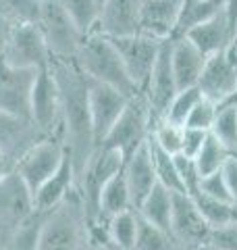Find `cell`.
I'll return each mask as SVG.
<instances>
[{"label":"cell","instance_id":"5b68a950","mask_svg":"<svg viewBox=\"0 0 237 250\" xmlns=\"http://www.w3.org/2000/svg\"><path fill=\"white\" fill-rule=\"evenodd\" d=\"M38 27L42 31L52 59L75 61L79 46L85 40V34L77 29L59 0H42Z\"/></svg>","mask_w":237,"mask_h":250},{"label":"cell","instance_id":"83f0119b","mask_svg":"<svg viewBox=\"0 0 237 250\" xmlns=\"http://www.w3.org/2000/svg\"><path fill=\"white\" fill-rule=\"evenodd\" d=\"M133 250H181L173 233L139 217V229Z\"/></svg>","mask_w":237,"mask_h":250},{"label":"cell","instance_id":"9c48e42d","mask_svg":"<svg viewBox=\"0 0 237 250\" xmlns=\"http://www.w3.org/2000/svg\"><path fill=\"white\" fill-rule=\"evenodd\" d=\"M235 85H237V46L235 42H231L227 48L210 54L206 59L198 88H200L202 96L210 98L212 103L220 106L229 100Z\"/></svg>","mask_w":237,"mask_h":250},{"label":"cell","instance_id":"7a4b0ae2","mask_svg":"<svg viewBox=\"0 0 237 250\" xmlns=\"http://www.w3.org/2000/svg\"><path fill=\"white\" fill-rule=\"evenodd\" d=\"M90 223L83 198L75 186L67 198L44 213L36 250H88Z\"/></svg>","mask_w":237,"mask_h":250},{"label":"cell","instance_id":"836d02e7","mask_svg":"<svg viewBox=\"0 0 237 250\" xmlns=\"http://www.w3.org/2000/svg\"><path fill=\"white\" fill-rule=\"evenodd\" d=\"M217 111H218V104L212 103L210 98L202 96L196 103V106L192 108V113L187 115L183 127H194V129L210 131L212 123H215V119H217Z\"/></svg>","mask_w":237,"mask_h":250},{"label":"cell","instance_id":"30bf717a","mask_svg":"<svg viewBox=\"0 0 237 250\" xmlns=\"http://www.w3.org/2000/svg\"><path fill=\"white\" fill-rule=\"evenodd\" d=\"M50 50L38 23H15L4 46L2 61L23 69H44L50 65Z\"/></svg>","mask_w":237,"mask_h":250},{"label":"cell","instance_id":"ee69618b","mask_svg":"<svg viewBox=\"0 0 237 250\" xmlns=\"http://www.w3.org/2000/svg\"><path fill=\"white\" fill-rule=\"evenodd\" d=\"M202 250H220V248H217V246H212V244H208V246H204Z\"/></svg>","mask_w":237,"mask_h":250},{"label":"cell","instance_id":"60d3db41","mask_svg":"<svg viewBox=\"0 0 237 250\" xmlns=\"http://www.w3.org/2000/svg\"><path fill=\"white\" fill-rule=\"evenodd\" d=\"M13 169H15V161L11 159L9 154H4L2 150H0V179L9 175Z\"/></svg>","mask_w":237,"mask_h":250},{"label":"cell","instance_id":"f1b7e54d","mask_svg":"<svg viewBox=\"0 0 237 250\" xmlns=\"http://www.w3.org/2000/svg\"><path fill=\"white\" fill-rule=\"evenodd\" d=\"M42 219H44V213L34 210V213L4 240L2 250H36L38 231H40V225H42Z\"/></svg>","mask_w":237,"mask_h":250},{"label":"cell","instance_id":"74e56055","mask_svg":"<svg viewBox=\"0 0 237 250\" xmlns=\"http://www.w3.org/2000/svg\"><path fill=\"white\" fill-rule=\"evenodd\" d=\"M208 131L204 129H194V127H183V142H181V154L185 156H194L198 154V150L202 148L204 140H206Z\"/></svg>","mask_w":237,"mask_h":250},{"label":"cell","instance_id":"ba28073f","mask_svg":"<svg viewBox=\"0 0 237 250\" xmlns=\"http://www.w3.org/2000/svg\"><path fill=\"white\" fill-rule=\"evenodd\" d=\"M31 121L46 138L62 140V119H60V92L50 65L40 69L31 90ZM65 142V140H62Z\"/></svg>","mask_w":237,"mask_h":250},{"label":"cell","instance_id":"1f68e13d","mask_svg":"<svg viewBox=\"0 0 237 250\" xmlns=\"http://www.w3.org/2000/svg\"><path fill=\"white\" fill-rule=\"evenodd\" d=\"M152 142L160 146L164 152L169 154H179L181 152V142H183V127L175 123H169L167 119H160L154 123L152 127Z\"/></svg>","mask_w":237,"mask_h":250},{"label":"cell","instance_id":"ac0fdd59","mask_svg":"<svg viewBox=\"0 0 237 250\" xmlns=\"http://www.w3.org/2000/svg\"><path fill=\"white\" fill-rule=\"evenodd\" d=\"M46 138L31 119H21L9 113H0V150L9 154L17 163V159L34 146L38 140Z\"/></svg>","mask_w":237,"mask_h":250},{"label":"cell","instance_id":"f35d334b","mask_svg":"<svg viewBox=\"0 0 237 250\" xmlns=\"http://www.w3.org/2000/svg\"><path fill=\"white\" fill-rule=\"evenodd\" d=\"M225 177H227V186H229V194H231L233 205L237 207V156L233 154L225 165Z\"/></svg>","mask_w":237,"mask_h":250},{"label":"cell","instance_id":"ab89813d","mask_svg":"<svg viewBox=\"0 0 237 250\" xmlns=\"http://www.w3.org/2000/svg\"><path fill=\"white\" fill-rule=\"evenodd\" d=\"M13 27H15V23L9 17H4V15L0 13V59H2L4 46H6V42H9V36H11Z\"/></svg>","mask_w":237,"mask_h":250},{"label":"cell","instance_id":"3957f363","mask_svg":"<svg viewBox=\"0 0 237 250\" xmlns=\"http://www.w3.org/2000/svg\"><path fill=\"white\" fill-rule=\"evenodd\" d=\"M75 62L81 71L94 82H102L106 85L121 90L127 96L138 94V85L133 83L127 69L123 65V59L118 57L113 40L100 31H92L85 36L83 44L79 46Z\"/></svg>","mask_w":237,"mask_h":250},{"label":"cell","instance_id":"8992f818","mask_svg":"<svg viewBox=\"0 0 237 250\" xmlns=\"http://www.w3.org/2000/svg\"><path fill=\"white\" fill-rule=\"evenodd\" d=\"M65 152H67V148L60 138H42L17 159L15 173L25 184L31 198L36 196L40 186L60 167L62 159H65Z\"/></svg>","mask_w":237,"mask_h":250},{"label":"cell","instance_id":"f546056e","mask_svg":"<svg viewBox=\"0 0 237 250\" xmlns=\"http://www.w3.org/2000/svg\"><path fill=\"white\" fill-rule=\"evenodd\" d=\"M210 134L218 138L229 150L235 154L237 150V106L220 104L217 111V119L210 127Z\"/></svg>","mask_w":237,"mask_h":250},{"label":"cell","instance_id":"d590c367","mask_svg":"<svg viewBox=\"0 0 237 250\" xmlns=\"http://www.w3.org/2000/svg\"><path fill=\"white\" fill-rule=\"evenodd\" d=\"M223 169L212 171V173H208V175H202V179H200V192L202 194L212 196V198H218V200H231L229 186H227V177H225ZM200 192H198V194H200Z\"/></svg>","mask_w":237,"mask_h":250},{"label":"cell","instance_id":"8fae6325","mask_svg":"<svg viewBox=\"0 0 237 250\" xmlns=\"http://www.w3.org/2000/svg\"><path fill=\"white\" fill-rule=\"evenodd\" d=\"M40 69H23L0 59V113L31 119V90Z\"/></svg>","mask_w":237,"mask_h":250},{"label":"cell","instance_id":"7402d4cb","mask_svg":"<svg viewBox=\"0 0 237 250\" xmlns=\"http://www.w3.org/2000/svg\"><path fill=\"white\" fill-rule=\"evenodd\" d=\"M141 219L148 223L158 225V228L171 231V217H173V192L162 184H156L152 192L139 202L136 208Z\"/></svg>","mask_w":237,"mask_h":250},{"label":"cell","instance_id":"d4e9b609","mask_svg":"<svg viewBox=\"0 0 237 250\" xmlns=\"http://www.w3.org/2000/svg\"><path fill=\"white\" fill-rule=\"evenodd\" d=\"M231 156H233V152L229 150L218 138H215L208 131V136H206V140H204L202 148L198 150V154L194 156V161H196L198 169H200V173L208 175V173H212V171L223 169Z\"/></svg>","mask_w":237,"mask_h":250},{"label":"cell","instance_id":"f907efd6","mask_svg":"<svg viewBox=\"0 0 237 250\" xmlns=\"http://www.w3.org/2000/svg\"><path fill=\"white\" fill-rule=\"evenodd\" d=\"M115 250H117V248H115Z\"/></svg>","mask_w":237,"mask_h":250},{"label":"cell","instance_id":"4dcf8cb0","mask_svg":"<svg viewBox=\"0 0 237 250\" xmlns=\"http://www.w3.org/2000/svg\"><path fill=\"white\" fill-rule=\"evenodd\" d=\"M200 98H202V92H200L198 85H194V88L179 90L175 94V98L171 100V104L167 108V115H164L162 119H167L169 123H175V125H181V127H183L187 115L192 113V108L196 106V103Z\"/></svg>","mask_w":237,"mask_h":250},{"label":"cell","instance_id":"ffe728a7","mask_svg":"<svg viewBox=\"0 0 237 250\" xmlns=\"http://www.w3.org/2000/svg\"><path fill=\"white\" fill-rule=\"evenodd\" d=\"M75 186H77V179H75L73 161H71V154L65 152V159H62L60 167L54 171L42 186H40L36 196L31 198V202H34V210L48 213L50 208H54L59 202H62L67 198V194L73 190Z\"/></svg>","mask_w":237,"mask_h":250},{"label":"cell","instance_id":"277c9868","mask_svg":"<svg viewBox=\"0 0 237 250\" xmlns=\"http://www.w3.org/2000/svg\"><path fill=\"white\" fill-rule=\"evenodd\" d=\"M152 127H154V117L150 113V104L144 92H138L127 100L123 113L118 115V119L110 127L100 146L115 148L127 161L138 148H141L150 140Z\"/></svg>","mask_w":237,"mask_h":250},{"label":"cell","instance_id":"484cf974","mask_svg":"<svg viewBox=\"0 0 237 250\" xmlns=\"http://www.w3.org/2000/svg\"><path fill=\"white\" fill-rule=\"evenodd\" d=\"M62 4V9L67 11L71 21L77 25V29L81 34H92L96 31L98 17H100V0H59Z\"/></svg>","mask_w":237,"mask_h":250},{"label":"cell","instance_id":"4fadbf2b","mask_svg":"<svg viewBox=\"0 0 237 250\" xmlns=\"http://www.w3.org/2000/svg\"><path fill=\"white\" fill-rule=\"evenodd\" d=\"M131 96L123 94L121 90L106 85L102 82H94L88 77V100H90V117H92V129H94V142L96 148L106 138L110 127L123 113L125 104Z\"/></svg>","mask_w":237,"mask_h":250},{"label":"cell","instance_id":"603a6c76","mask_svg":"<svg viewBox=\"0 0 237 250\" xmlns=\"http://www.w3.org/2000/svg\"><path fill=\"white\" fill-rule=\"evenodd\" d=\"M139 229V215L136 208H127L123 213L113 215L106 221V240L104 244L117 250H133Z\"/></svg>","mask_w":237,"mask_h":250},{"label":"cell","instance_id":"7dc6e473","mask_svg":"<svg viewBox=\"0 0 237 250\" xmlns=\"http://www.w3.org/2000/svg\"><path fill=\"white\" fill-rule=\"evenodd\" d=\"M233 42H235V46H237V36H235V40H233Z\"/></svg>","mask_w":237,"mask_h":250},{"label":"cell","instance_id":"cb8c5ba5","mask_svg":"<svg viewBox=\"0 0 237 250\" xmlns=\"http://www.w3.org/2000/svg\"><path fill=\"white\" fill-rule=\"evenodd\" d=\"M194 200L198 208H200V213L204 215V219H206L208 225L212 228V231L237 221V207L231 200H218V198L206 196L202 192L196 194Z\"/></svg>","mask_w":237,"mask_h":250},{"label":"cell","instance_id":"bcb514c9","mask_svg":"<svg viewBox=\"0 0 237 250\" xmlns=\"http://www.w3.org/2000/svg\"><path fill=\"white\" fill-rule=\"evenodd\" d=\"M183 2H194V0H183Z\"/></svg>","mask_w":237,"mask_h":250},{"label":"cell","instance_id":"f6af8a7d","mask_svg":"<svg viewBox=\"0 0 237 250\" xmlns=\"http://www.w3.org/2000/svg\"><path fill=\"white\" fill-rule=\"evenodd\" d=\"M2 244H4V242H2V240H0V250H2Z\"/></svg>","mask_w":237,"mask_h":250},{"label":"cell","instance_id":"b9f144b4","mask_svg":"<svg viewBox=\"0 0 237 250\" xmlns=\"http://www.w3.org/2000/svg\"><path fill=\"white\" fill-rule=\"evenodd\" d=\"M88 250H115V248L108 246V244H104V242H90Z\"/></svg>","mask_w":237,"mask_h":250},{"label":"cell","instance_id":"44dd1931","mask_svg":"<svg viewBox=\"0 0 237 250\" xmlns=\"http://www.w3.org/2000/svg\"><path fill=\"white\" fill-rule=\"evenodd\" d=\"M183 36L192 44H196L206 57L227 48V46L233 42V34H231V29H229L225 11L218 13L217 17H212L208 21L198 23V25H194L192 29H187Z\"/></svg>","mask_w":237,"mask_h":250},{"label":"cell","instance_id":"d6a6232c","mask_svg":"<svg viewBox=\"0 0 237 250\" xmlns=\"http://www.w3.org/2000/svg\"><path fill=\"white\" fill-rule=\"evenodd\" d=\"M42 0H0V13L13 23H38Z\"/></svg>","mask_w":237,"mask_h":250},{"label":"cell","instance_id":"52a82bcc","mask_svg":"<svg viewBox=\"0 0 237 250\" xmlns=\"http://www.w3.org/2000/svg\"><path fill=\"white\" fill-rule=\"evenodd\" d=\"M171 233L181 250H202L210 244L212 228L200 213L196 200L185 192H173Z\"/></svg>","mask_w":237,"mask_h":250},{"label":"cell","instance_id":"2e32d148","mask_svg":"<svg viewBox=\"0 0 237 250\" xmlns=\"http://www.w3.org/2000/svg\"><path fill=\"white\" fill-rule=\"evenodd\" d=\"M141 0H102L96 31L108 38L139 34Z\"/></svg>","mask_w":237,"mask_h":250},{"label":"cell","instance_id":"6da1fadb","mask_svg":"<svg viewBox=\"0 0 237 250\" xmlns=\"http://www.w3.org/2000/svg\"><path fill=\"white\" fill-rule=\"evenodd\" d=\"M50 69L59 83L60 92V119H62V140L71 154L75 169V179L83 175V169L96 150L88 100V75L77 67L75 61L50 59Z\"/></svg>","mask_w":237,"mask_h":250},{"label":"cell","instance_id":"8d00e7d4","mask_svg":"<svg viewBox=\"0 0 237 250\" xmlns=\"http://www.w3.org/2000/svg\"><path fill=\"white\" fill-rule=\"evenodd\" d=\"M210 244L220 250H237V221L212 231Z\"/></svg>","mask_w":237,"mask_h":250},{"label":"cell","instance_id":"7c38bea8","mask_svg":"<svg viewBox=\"0 0 237 250\" xmlns=\"http://www.w3.org/2000/svg\"><path fill=\"white\" fill-rule=\"evenodd\" d=\"M110 40H113L118 57L123 59V65L127 69L129 77L141 92L150 80V73H152L162 40H154V38H148L144 34L110 38Z\"/></svg>","mask_w":237,"mask_h":250},{"label":"cell","instance_id":"4316f807","mask_svg":"<svg viewBox=\"0 0 237 250\" xmlns=\"http://www.w3.org/2000/svg\"><path fill=\"white\" fill-rule=\"evenodd\" d=\"M150 144V154H152V163H154V171L158 177V184H162L164 188H169L171 192H185L183 184H181L179 171H177V163H175V154L164 152L160 146H156L152 142V138L148 140Z\"/></svg>","mask_w":237,"mask_h":250},{"label":"cell","instance_id":"e0dca14e","mask_svg":"<svg viewBox=\"0 0 237 250\" xmlns=\"http://www.w3.org/2000/svg\"><path fill=\"white\" fill-rule=\"evenodd\" d=\"M206 54L196 44H192L185 36L173 38L171 42V65L175 73V82L179 90L194 88L200 82L202 69L206 65Z\"/></svg>","mask_w":237,"mask_h":250},{"label":"cell","instance_id":"7bdbcfd3","mask_svg":"<svg viewBox=\"0 0 237 250\" xmlns=\"http://www.w3.org/2000/svg\"><path fill=\"white\" fill-rule=\"evenodd\" d=\"M225 104H235L237 106V85H235V90H233V94H231V96H229V100H227V103Z\"/></svg>","mask_w":237,"mask_h":250},{"label":"cell","instance_id":"d6986e66","mask_svg":"<svg viewBox=\"0 0 237 250\" xmlns=\"http://www.w3.org/2000/svg\"><path fill=\"white\" fill-rule=\"evenodd\" d=\"M123 173H125V182H127V188H129V194H131V205H133V208H138L139 202L144 200L148 194L152 192V188L158 184L148 142L141 148H138V150L125 161Z\"/></svg>","mask_w":237,"mask_h":250},{"label":"cell","instance_id":"c3c4849f","mask_svg":"<svg viewBox=\"0 0 237 250\" xmlns=\"http://www.w3.org/2000/svg\"><path fill=\"white\" fill-rule=\"evenodd\" d=\"M235 156H237V150H235Z\"/></svg>","mask_w":237,"mask_h":250},{"label":"cell","instance_id":"9a60e30c","mask_svg":"<svg viewBox=\"0 0 237 250\" xmlns=\"http://www.w3.org/2000/svg\"><path fill=\"white\" fill-rule=\"evenodd\" d=\"M183 9V0H141L139 34L154 40H169L175 36Z\"/></svg>","mask_w":237,"mask_h":250},{"label":"cell","instance_id":"e575fe53","mask_svg":"<svg viewBox=\"0 0 237 250\" xmlns=\"http://www.w3.org/2000/svg\"><path fill=\"white\" fill-rule=\"evenodd\" d=\"M175 163H177V171H179V177H181V184H183V190L189 196H196L200 192V179H202V173L198 169L196 161L192 156H185V154H175Z\"/></svg>","mask_w":237,"mask_h":250},{"label":"cell","instance_id":"5bb4252c","mask_svg":"<svg viewBox=\"0 0 237 250\" xmlns=\"http://www.w3.org/2000/svg\"><path fill=\"white\" fill-rule=\"evenodd\" d=\"M171 42H173V38L162 40L156 62L152 67V73H150V80L146 83V88L141 90L150 104V113L154 117V123L160 121L162 117L167 115L171 100L175 98V94L179 92L177 82H175V73H173V65H171Z\"/></svg>","mask_w":237,"mask_h":250},{"label":"cell","instance_id":"681fc988","mask_svg":"<svg viewBox=\"0 0 237 250\" xmlns=\"http://www.w3.org/2000/svg\"><path fill=\"white\" fill-rule=\"evenodd\" d=\"M100 2H102V0H100Z\"/></svg>","mask_w":237,"mask_h":250}]
</instances>
